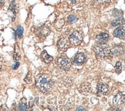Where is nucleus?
I'll return each instance as SVG.
<instances>
[{
	"label": "nucleus",
	"instance_id": "9",
	"mask_svg": "<svg viewBox=\"0 0 125 111\" xmlns=\"http://www.w3.org/2000/svg\"><path fill=\"white\" fill-rule=\"evenodd\" d=\"M86 61V56L83 52H78L74 57V62L76 64L81 65Z\"/></svg>",
	"mask_w": 125,
	"mask_h": 111
},
{
	"label": "nucleus",
	"instance_id": "19",
	"mask_svg": "<svg viewBox=\"0 0 125 111\" xmlns=\"http://www.w3.org/2000/svg\"><path fill=\"white\" fill-rule=\"evenodd\" d=\"M76 20H77V17H76L75 15H71L68 17V19H67V21H68V22L70 24L76 22Z\"/></svg>",
	"mask_w": 125,
	"mask_h": 111
},
{
	"label": "nucleus",
	"instance_id": "27",
	"mask_svg": "<svg viewBox=\"0 0 125 111\" xmlns=\"http://www.w3.org/2000/svg\"><path fill=\"white\" fill-rule=\"evenodd\" d=\"M86 109L85 108H83V107H77V108H76V110H85Z\"/></svg>",
	"mask_w": 125,
	"mask_h": 111
},
{
	"label": "nucleus",
	"instance_id": "7",
	"mask_svg": "<svg viewBox=\"0 0 125 111\" xmlns=\"http://www.w3.org/2000/svg\"><path fill=\"white\" fill-rule=\"evenodd\" d=\"M109 88L107 84L104 83H100L97 85V92L99 95H107L108 93Z\"/></svg>",
	"mask_w": 125,
	"mask_h": 111
},
{
	"label": "nucleus",
	"instance_id": "22",
	"mask_svg": "<svg viewBox=\"0 0 125 111\" xmlns=\"http://www.w3.org/2000/svg\"><path fill=\"white\" fill-rule=\"evenodd\" d=\"M25 81H26V83H30L31 82V73H29L28 75L26 76V77L25 78Z\"/></svg>",
	"mask_w": 125,
	"mask_h": 111
},
{
	"label": "nucleus",
	"instance_id": "11",
	"mask_svg": "<svg viewBox=\"0 0 125 111\" xmlns=\"http://www.w3.org/2000/svg\"><path fill=\"white\" fill-rule=\"evenodd\" d=\"M123 47L121 46H116L115 47H114V49L111 50V54L112 56H119L120 55H121L123 53Z\"/></svg>",
	"mask_w": 125,
	"mask_h": 111
},
{
	"label": "nucleus",
	"instance_id": "29",
	"mask_svg": "<svg viewBox=\"0 0 125 111\" xmlns=\"http://www.w3.org/2000/svg\"><path fill=\"white\" fill-rule=\"evenodd\" d=\"M2 67L0 66V71H2Z\"/></svg>",
	"mask_w": 125,
	"mask_h": 111
},
{
	"label": "nucleus",
	"instance_id": "5",
	"mask_svg": "<svg viewBox=\"0 0 125 111\" xmlns=\"http://www.w3.org/2000/svg\"><path fill=\"white\" fill-rule=\"evenodd\" d=\"M69 46H70L69 40L65 37L61 38L60 40H59L58 42H57V46H58L59 49L62 51L66 50L69 48Z\"/></svg>",
	"mask_w": 125,
	"mask_h": 111
},
{
	"label": "nucleus",
	"instance_id": "12",
	"mask_svg": "<svg viewBox=\"0 0 125 111\" xmlns=\"http://www.w3.org/2000/svg\"><path fill=\"white\" fill-rule=\"evenodd\" d=\"M109 39V35L107 33H100L97 36V41L99 43H105Z\"/></svg>",
	"mask_w": 125,
	"mask_h": 111
},
{
	"label": "nucleus",
	"instance_id": "18",
	"mask_svg": "<svg viewBox=\"0 0 125 111\" xmlns=\"http://www.w3.org/2000/svg\"><path fill=\"white\" fill-rule=\"evenodd\" d=\"M50 33V30L46 27H42L40 30V34L43 36H46Z\"/></svg>",
	"mask_w": 125,
	"mask_h": 111
},
{
	"label": "nucleus",
	"instance_id": "10",
	"mask_svg": "<svg viewBox=\"0 0 125 111\" xmlns=\"http://www.w3.org/2000/svg\"><path fill=\"white\" fill-rule=\"evenodd\" d=\"M114 36L115 37H117L120 39L124 40L125 37V31H124V26H120L117 28L114 32Z\"/></svg>",
	"mask_w": 125,
	"mask_h": 111
},
{
	"label": "nucleus",
	"instance_id": "2",
	"mask_svg": "<svg viewBox=\"0 0 125 111\" xmlns=\"http://www.w3.org/2000/svg\"><path fill=\"white\" fill-rule=\"evenodd\" d=\"M94 50L96 55L99 58H109L112 57L111 50L109 45L106 43H99L94 47Z\"/></svg>",
	"mask_w": 125,
	"mask_h": 111
},
{
	"label": "nucleus",
	"instance_id": "16",
	"mask_svg": "<svg viewBox=\"0 0 125 111\" xmlns=\"http://www.w3.org/2000/svg\"><path fill=\"white\" fill-rule=\"evenodd\" d=\"M63 25H64V19H59V20H57L55 23V26L57 30L61 29L63 26Z\"/></svg>",
	"mask_w": 125,
	"mask_h": 111
},
{
	"label": "nucleus",
	"instance_id": "13",
	"mask_svg": "<svg viewBox=\"0 0 125 111\" xmlns=\"http://www.w3.org/2000/svg\"><path fill=\"white\" fill-rule=\"evenodd\" d=\"M41 57H42V60L44 61L45 62H46V63H49V62H50L51 61H52V60H53V58H52L51 56H50L49 54H48L46 50L42 52Z\"/></svg>",
	"mask_w": 125,
	"mask_h": 111
},
{
	"label": "nucleus",
	"instance_id": "3",
	"mask_svg": "<svg viewBox=\"0 0 125 111\" xmlns=\"http://www.w3.org/2000/svg\"><path fill=\"white\" fill-rule=\"evenodd\" d=\"M56 63L61 70L67 71L71 66V60L66 56L62 55L56 60Z\"/></svg>",
	"mask_w": 125,
	"mask_h": 111
},
{
	"label": "nucleus",
	"instance_id": "8",
	"mask_svg": "<svg viewBox=\"0 0 125 111\" xmlns=\"http://www.w3.org/2000/svg\"><path fill=\"white\" fill-rule=\"evenodd\" d=\"M114 103L115 106H121L124 103V94L118 93L114 98Z\"/></svg>",
	"mask_w": 125,
	"mask_h": 111
},
{
	"label": "nucleus",
	"instance_id": "25",
	"mask_svg": "<svg viewBox=\"0 0 125 111\" xmlns=\"http://www.w3.org/2000/svg\"><path fill=\"white\" fill-rule=\"evenodd\" d=\"M100 2H101L103 3H107V2H111L114 0H99Z\"/></svg>",
	"mask_w": 125,
	"mask_h": 111
},
{
	"label": "nucleus",
	"instance_id": "17",
	"mask_svg": "<svg viewBox=\"0 0 125 111\" xmlns=\"http://www.w3.org/2000/svg\"><path fill=\"white\" fill-rule=\"evenodd\" d=\"M16 34L18 36L19 38H22V36H23V28L22 26H18L17 30H16Z\"/></svg>",
	"mask_w": 125,
	"mask_h": 111
},
{
	"label": "nucleus",
	"instance_id": "23",
	"mask_svg": "<svg viewBox=\"0 0 125 111\" xmlns=\"http://www.w3.org/2000/svg\"><path fill=\"white\" fill-rule=\"evenodd\" d=\"M78 0H68V3L70 6H73V5H76L77 3Z\"/></svg>",
	"mask_w": 125,
	"mask_h": 111
},
{
	"label": "nucleus",
	"instance_id": "24",
	"mask_svg": "<svg viewBox=\"0 0 125 111\" xmlns=\"http://www.w3.org/2000/svg\"><path fill=\"white\" fill-rule=\"evenodd\" d=\"M19 66H20V62H16V64L12 66V69H13V70L17 69L18 67H19Z\"/></svg>",
	"mask_w": 125,
	"mask_h": 111
},
{
	"label": "nucleus",
	"instance_id": "26",
	"mask_svg": "<svg viewBox=\"0 0 125 111\" xmlns=\"http://www.w3.org/2000/svg\"><path fill=\"white\" fill-rule=\"evenodd\" d=\"M110 110H118V111H120V110H121L120 108H117V107H112V108H110Z\"/></svg>",
	"mask_w": 125,
	"mask_h": 111
},
{
	"label": "nucleus",
	"instance_id": "28",
	"mask_svg": "<svg viewBox=\"0 0 125 111\" xmlns=\"http://www.w3.org/2000/svg\"><path fill=\"white\" fill-rule=\"evenodd\" d=\"M5 3V0H2V2H1V6H3Z\"/></svg>",
	"mask_w": 125,
	"mask_h": 111
},
{
	"label": "nucleus",
	"instance_id": "15",
	"mask_svg": "<svg viewBox=\"0 0 125 111\" xmlns=\"http://www.w3.org/2000/svg\"><path fill=\"white\" fill-rule=\"evenodd\" d=\"M26 109H27L26 99L23 97L20 100V110H26Z\"/></svg>",
	"mask_w": 125,
	"mask_h": 111
},
{
	"label": "nucleus",
	"instance_id": "6",
	"mask_svg": "<svg viewBox=\"0 0 125 111\" xmlns=\"http://www.w3.org/2000/svg\"><path fill=\"white\" fill-rule=\"evenodd\" d=\"M79 90L81 93L85 94V95H87L90 93H91L92 91V87H91V84L89 83H83L80 85Z\"/></svg>",
	"mask_w": 125,
	"mask_h": 111
},
{
	"label": "nucleus",
	"instance_id": "1",
	"mask_svg": "<svg viewBox=\"0 0 125 111\" xmlns=\"http://www.w3.org/2000/svg\"><path fill=\"white\" fill-rule=\"evenodd\" d=\"M36 88L43 93H48L52 89V80L46 75H39L36 79Z\"/></svg>",
	"mask_w": 125,
	"mask_h": 111
},
{
	"label": "nucleus",
	"instance_id": "14",
	"mask_svg": "<svg viewBox=\"0 0 125 111\" xmlns=\"http://www.w3.org/2000/svg\"><path fill=\"white\" fill-rule=\"evenodd\" d=\"M124 23V19L122 18H119V19H115V20H114L112 22V26H121L123 25V24Z\"/></svg>",
	"mask_w": 125,
	"mask_h": 111
},
{
	"label": "nucleus",
	"instance_id": "20",
	"mask_svg": "<svg viewBox=\"0 0 125 111\" xmlns=\"http://www.w3.org/2000/svg\"><path fill=\"white\" fill-rule=\"evenodd\" d=\"M115 70H116V72L117 73H120L122 71V64H121V62H117L116 66H115Z\"/></svg>",
	"mask_w": 125,
	"mask_h": 111
},
{
	"label": "nucleus",
	"instance_id": "4",
	"mask_svg": "<svg viewBox=\"0 0 125 111\" xmlns=\"http://www.w3.org/2000/svg\"><path fill=\"white\" fill-rule=\"evenodd\" d=\"M83 40V36L81 34V32L79 31L76 30L71 33V35L70 36L69 41L72 45L73 46H78L80 45L81 42Z\"/></svg>",
	"mask_w": 125,
	"mask_h": 111
},
{
	"label": "nucleus",
	"instance_id": "21",
	"mask_svg": "<svg viewBox=\"0 0 125 111\" xmlns=\"http://www.w3.org/2000/svg\"><path fill=\"white\" fill-rule=\"evenodd\" d=\"M18 46H16V52H14V54H13V59L15 60L16 61H17V60H19L20 59V54H19V52H18Z\"/></svg>",
	"mask_w": 125,
	"mask_h": 111
}]
</instances>
